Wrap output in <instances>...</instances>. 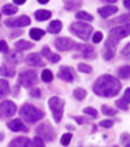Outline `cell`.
<instances>
[{
  "instance_id": "cell-1",
  "label": "cell",
  "mask_w": 130,
  "mask_h": 147,
  "mask_svg": "<svg viewBox=\"0 0 130 147\" xmlns=\"http://www.w3.org/2000/svg\"><path fill=\"white\" fill-rule=\"evenodd\" d=\"M121 90V83L116 77L109 74L100 76L95 83L92 85V91L98 95V96H104V98H113Z\"/></svg>"
},
{
  "instance_id": "cell-2",
  "label": "cell",
  "mask_w": 130,
  "mask_h": 147,
  "mask_svg": "<svg viewBox=\"0 0 130 147\" xmlns=\"http://www.w3.org/2000/svg\"><path fill=\"white\" fill-rule=\"evenodd\" d=\"M20 115L26 122H36L44 117V111H42L31 104H24L20 109Z\"/></svg>"
},
{
  "instance_id": "cell-3",
  "label": "cell",
  "mask_w": 130,
  "mask_h": 147,
  "mask_svg": "<svg viewBox=\"0 0 130 147\" xmlns=\"http://www.w3.org/2000/svg\"><path fill=\"white\" fill-rule=\"evenodd\" d=\"M70 33H73L74 35H77L82 40H87L91 36V34L94 33V29L91 25L85 22H74L70 25Z\"/></svg>"
},
{
  "instance_id": "cell-4",
  "label": "cell",
  "mask_w": 130,
  "mask_h": 147,
  "mask_svg": "<svg viewBox=\"0 0 130 147\" xmlns=\"http://www.w3.org/2000/svg\"><path fill=\"white\" fill-rule=\"evenodd\" d=\"M48 106H50V109L52 112L55 122H60L64 113V100L60 99L59 96H52L48 100Z\"/></svg>"
},
{
  "instance_id": "cell-5",
  "label": "cell",
  "mask_w": 130,
  "mask_h": 147,
  "mask_svg": "<svg viewBox=\"0 0 130 147\" xmlns=\"http://www.w3.org/2000/svg\"><path fill=\"white\" fill-rule=\"evenodd\" d=\"M36 81H38V77H36V72H34V70H24L18 76V83L24 87L34 86Z\"/></svg>"
},
{
  "instance_id": "cell-6",
  "label": "cell",
  "mask_w": 130,
  "mask_h": 147,
  "mask_svg": "<svg viewBox=\"0 0 130 147\" xmlns=\"http://www.w3.org/2000/svg\"><path fill=\"white\" fill-rule=\"evenodd\" d=\"M36 134H38L43 141H47V142H53L56 138L55 130L52 129V126H51L50 124L39 125L38 128H36Z\"/></svg>"
},
{
  "instance_id": "cell-7",
  "label": "cell",
  "mask_w": 130,
  "mask_h": 147,
  "mask_svg": "<svg viewBox=\"0 0 130 147\" xmlns=\"http://www.w3.org/2000/svg\"><path fill=\"white\" fill-rule=\"evenodd\" d=\"M17 111V107L11 100H4L0 103V119H8L12 117Z\"/></svg>"
},
{
  "instance_id": "cell-8",
  "label": "cell",
  "mask_w": 130,
  "mask_h": 147,
  "mask_svg": "<svg viewBox=\"0 0 130 147\" xmlns=\"http://www.w3.org/2000/svg\"><path fill=\"white\" fill-rule=\"evenodd\" d=\"M31 20L30 17L28 16H20L17 18H7L4 21V25L8 26V28H24V26H28L30 25Z\"/></svg>"
},
{
  "instance_id": "cell-9",
  "label": "cell",
  "mask_w": 130,
  "mask_h": 147,
  "mask_svg": "<svg viewBox=\"0 0 130 147\" xmlns=\"http://www.w3.org/2000/svg\"><path fill=\"white\" fill-rule=\"evenodd\" d=\"M55 47L57 48L59 51H69V50L75 48V43L70 38L60 36V38H57L55 40Z\"/></svg>"
},
{
  "instance_id": "cell-10",
  "label": "cell",
  "mask_w": 130,
  "mask_h": 147,
  "mask_svg": "<svg viewBox=\"0 0 130 147\" xmlns=\"http://www.w3.org/2000/svg\"><path fill=\"white\" fill-rule=\"evenodd\" d=\"M129 30H130V28H129V22H127L126 25H121V26L113 28L111 30V34H109V35H112L113 38H116L120 40V39H122V38L129 35Z\"/></svg>"
},
{
  "instance_id": "cell-11",
  "label": "cell",
  "mask_w": 130,
  "mask_h": 147,
  "mask_svg": "<svg viewBox=\"0 0 130 147\" xmlns=\"http://www.w3.org/2000/svg\"><path fill=\"white\" fill-rule=\"evenodd\" d=\"M7 126H8V129L9 130H12V131H24V133H28L29 131L28 126L24 124L21 119L12 120V121H9L8 124H7Z\"/></svg>"
},
{
  "instance_id": "cell-12",
  "label": "cell",
  "mask_w": 130,
  "mask_h": 147,
  "mask_svg": "<svg viewBox=\"0 0 130 147\" xmlns=\"http://www.w3.org/2000/svg\"><path fill=\"white\" fill-rule=\"evenodd\" d=\"M57 77L63 81H67V82H73L74 80V70L69 67H61L59 70Z\"/></svg>"
},
{
  "instance_id": "cell-13",
  "label": "cell",
  "mask_w": 130,
  "mask_h": 147,
  "mask_svg": "<svg viewBox=\"0 0 130 147\" xmlns=\"http://www.w3.org/2000/svg\"><path fill=\"white\" fill-rule=\"evenodd\" d=\"M8 147H34V143L26 137H18V138H14L8 144Z\"/></svg>"
},
{
  "instance_id": "cell-14",
  "label": "cell",
  "mask_w": 130,
  "mask_h": 147,
  "mask_svg": "<svg viewBox=\"0 0 130 147\" xmlns=\"http://www.w3.org/2000/svg\"><path fill=\"white\" fill-rule=\"evenodd\" d=\"M4 60L12 65H17L18 63H21V60H22V53H20V51H14V52H9L8 51V52L5 53Z\"/></svg>"
},
{
  "instance_id": "cell-15",
  "label": "cell",
  "mask_w": 130,
  "mask_h": 147,
  "mask_svg": "<svg viewBox=\"0 0 130 147\" xmlns=\"http://www.w3.org/2000/svg\"><path fill=\"white\" fill-rule=\"evenodd\" d=\"M119 8L116 5H105V7H102V8L98 9V13L103 17V18H107L109 16H113V14L117 13Z\"/></svg>"
},
{
  "instance_id": "cell-16",
  "label": "cell",
  "mask_w": 130,
  "mask_h": 147,
  "mask_svg": "<svg viewBox=\"0 0 130 147\" xmlns=\"http://www.w3.org/2000/svg\"><path fill=\"white\" fill-rule=\"evenodd\" d=\"M26 64L31 67H42L44 63H42V57L38 53H30L26 56Z\"/></svg>"
},
{
  "instance_id": "cell-17",
  "label": "cell",
  "mask_w": 130,
  "mask_h": 147,
  "mask_svg": "<svg viewBox=\"0 0 130 147\" xmlns=\"http://www.w3.org/2000/svg\"><path fill=\"white\" fill-rule=\"evenodd\" d=\"M42 55L44 56V57H47V60L50 61V63H52V64H56V63L60 61V56H59L57 53L51 52L50 48H48V46H44V47L42 48Z\"/></svg>"
},
{
  "instance_id": "cell-18",
  "label": "cell",
  "mask_w": 130,
  "mask_h": 147,
  "mask_svg": "<svg viewBox=\"0 0 130 147\" xmlns=\"http://www.w3.org/2000/svg\"><path fill=\"white\" fill-rule=\"evenodd\" d=\"M75 48L82 52L83 57H95V51L89 45H75Z\"/></svg>"
},
{
  "instance_id": "cell-19",
  "label": "cell",
  "mask_w": 130,
  "mask_h": 147,
  "mask_svg": "<svg viewBox=\"0 0 130 147\" xmlns=\"http://www.w3.org/2000/svg\"><path fill=\"white\" fill-rule=\"evenodd\" d=\"M61 29H63V22H61L60 20H53V21H51L50 25H48L47 31L51 34H59L61 31Z\"/></svg>"
},
{
  "instance_id": "cell-20",
  "label": "cell",
  "mask_w": 130,
  "mask_h": 147,
  "mask_svg": "<svg viewBox=\"0 0 130 147\" xmlns=\"http://www.w3.org/2000/svg\"><path fill=\"white\" fill-rule=\"evenodd\" d=\"M51 16H52L51 11H47V9H40V11H36L35 14H34L35 20H36V21H39V22H43V21L50 20Z\"/></svg>"
},
{
  "instance_id": "cell-21",
  "label": "cell",
  "mask_w": 130,
  "mask_h": 147,
  "mask_svg": "<svg viewBox=\"0 0 130 147\" xmlns=\"http://www.w3.org/2000/svg\"><path fill=\"white\" fill-rule=\"evenodd\" d=\"M33 47H34V45L31 42L24 40V39L17 40L16 43H14V48H16L17 51H26V50H30V48H33Z\"/></svg>"
},
{
  "instance_id": "cell-22",
  "label": "cell",
  "mask_w": 130,
  "mask_h": 147,
  "mask_svg": "<svg viewBox=\"0 0 130 147\" xmlns=\"http://www.w3.org/2000/svg\"><path fill=\"white\" fill-rule=\"evenodd\" d=\"M0 76H3L5 78H13L16 76L13 68H11V65H1L0 67Z\"/></svg>"
},
{
  "instance_id": "cell-23",
  "label": "cell",
  "mask_w": 130,
  "mask_h": 147,
  "mask_svg": "<svg viewBox=\"0 0 130 147\" xmlns=\"http://www.w3.org/2000/svg\"><path fill=\"white\" fill-rule=\"evenodd\" d=\"M46 31L42 30V29H38V28H33L30 31H29V35H30L31 39H34V40H39V39H42L43 36H44Z\"/></svg>"
},
{
  "instance_id": "cell-24",
  "label": "cell",
  "mask_w": 130,
  "mask_h": 147,
  "mask_svg": "<svg viewBox=\"0 0 130 147\" xmlns=\"http://www.w3.org/2000/svg\"><path fill=\"white\" fill-rule=\"evenodd\" d=\"M9 90H11V87H9L8 81L0 80V98H3V96H5V95H8L9 94Z\"/></svg>"
},
{
  "instance_id": "cell-25",
  "label": "cell",
  "mask_w": 130,
  "mask_h": 147,
  "mask_svg": "<svg viewBox=\"0 0 130 147\" xmlns=\"http://www.w3.org/2000/svg\"><path fill=\"white\" fill-rule=\"evenodd\" d=\"M3 13L5 14V16H13V14H16L17 13V7L14 5V4H5V5L3 7Z\"/></svg>"
},
{
  "instance_id": "cell-26",
  "label": "cell",
  "mask_w": 130,
  "mask_h": 147,
  "mask_svg": "<svg viewBox=\"0 0 130 147\" xmlns=\"http://www.w3.org/2000/svg\"><path fill=\"white\" fill-rule=\"evenodd\" d=\"M75 18L79 20V21H94V16H91L90 13L85 11H79L75 13Z\"/></svg>"
},
{
  "instance_id": "cell-27",
  "label": "cell",
  "mask_w": 130,
  "mask_h": 147,
  "mask_svg": "<svg viewBox=\"0 0 130 147\" xmlns=\"http://www.w3.org/2000/svg\"><path fill=\"white\" fill-rule=\"evenodd\" d=\"M129 76H130V67L129 65H124L119 69V77L121 80H129Z\"/></svg>"
},
{
  "instance_id": "cell-28",
  "label": "cell",
  "mask_w": 130,
  "mask_h": 147,
  "mask_svg": "<svg viewBox=\"0 0 130 147\" xmlns=\"http://www.w3.org/2000/svg\"><path fill=\"white\" fill-rule=\"evenodd\" d=\"M117 45H119V39L113 38L112 35H109L105 40V48H111V50H116Z\"/></svg>"
},
{
  "instance_id": "cell-29",
  "label": "cell",
  "mask_w": 130,
  "mask_h": 147,
  "mask_svg": "<svg viewBox=\"0 0 130 147\" xmlns=\"http://www.w3.org/2000/svg\"><path fill=\"white\" fill-rule=\"evenodd\" d=\"M73 95H74V98L77 100H83L86 98V95H87V92H86L85 89H81V87H78V89H75L74 91H73Z\"/></svg>"
},
{
  "instance_id": "cell-30",
  "label": "cell",
  "mask_w": 130,
  "mask_h": 147,
  "mask_svg": "<svg viewBox=\"0 0 130 147\" xmlns=\"http://www.w3.org/2000/svg\"><path fill=\"white\" fill-rule=\"evenodd\" d=\"M116 106H117V108L122 109V111H129V100H126L125 98L119 99L116 102Z\"/></svg>"
},
{
  "instance_id": "cell-31",
  "label": "cell",
  "mask_w": 130,
  "mask_h": 147,
  "mask_svg": "<svg viewBox=\"0 0 130 147\" xmlns=\"http://www.w3.org/2000/svg\"><path fill=\"white\" fill-rule=\"evenodd\" d=\"M53 80V74L52 72H51L50 69H44L43 72H42V81L43 82H51V81Z\"/></svg>"
},
{
  "instance_id": "cell-32",
  "label": "cell",
  "mask_w": 130,
  "mask_h": 147,
  "mask_svg": "<svg viewBox=\"0 0 130 147\" xmlns=\"http://www.w3.org/2000/svg\"><path fill=\"white\" fill-rule=\"evenodd\" d=\"M81 4H82V3H81L79 0H70V3L65 4V9H68V11H72V9H74V8H79Z\"/></svg>"
},
{
  "instance_id": "cell-33",
  "label": "cell",
  "mask_w": 130,
  "mask_h": 147,
  "mask_svg": "<svg viewBox=\"0 0 130 147\" xmlns=\"http://www.w3.org/2000/svg\"><path fill=\"white\" fill-rule=\"evenodd\" d=\"M102 112L104 115H107V116H115V115H117V109L111 108V107H108V106H103Z\"/></svg>"
},
{
  "instance_id": "cell-34",
  "label": "cell",
  "mask_w": 130,
  "mask_h": 147,
  "mask_svg": "<svg viewBox=\"0 0 130 147\" xmlns=\"http://www.w3.org/2000/svg\"><path fill=\"white\" fill-rule=\"evenodd\" d=\"M78 70L82 72V73H86V74H90V73L92 72V68L90 67V65H87V64L81 63V64H78Z\"/></svg>"
},
{
  "instance_id": "cell-35",
  "label": "cell",
  "mask_w": 130,
  "mask_h": 147,
  "mask_svg": "<svg viewBox=\"0 0 130 147\" xmlns=\"http://www.w3.org/2000/svg\"><path fill=\"white\" fill-rule=\"evenodd\" d=\"M83 113H85V115H89V116L94 117V119H96V117L99 116L98 111L95 108H92V107H87V108H85V109H83Z\"/></svg>"
},
{
  "instance_id": "cell-36",
  "label": "cell",
  "mask_w": 130,
  "mask_h": 147,
  "mask_svg": "<svg viewBox=\"0 0 130 147\" xmlns=\"http://www.w3.org/2000/svg\"><path fill=\"white\" fill-rule=\"evenodd\" d=\"M70 141H72V134L70 133L63 134V137H61V139H60V142H61L63 146H68V144L70 143Z\"/></svg>"
},
{
  "instance_id": "cell-37",
  "label": "cell",
  "mask_w": 130,
  "mask_h": 147,
  "mask_svg": "<svg viewBox=\"0 0 130 147\" xmlns=\"http://www.w3.org/2000/svg\"><path fill=\"white\" fill-rule=\"evenodd\" d=\"M103 56H104L105 60H112V59L115 57V50H111V48H104Z\"/></svg>"
},
{
  "instance_id": "cell-38",
  "label": "cell",
  "mask_w": 130,
  "mask_h": 147,
  "mask_svg": "<svg viewBox=\"0 0 130 147\" xmlns=\"http://www.w3.org/2000/svg\"><path fill=\"white\" fill-rule=\"evenodd\" d=\"M33 143H34V147H44V141L39 136H36L35 138L33 139Z\"/></svg>"
},
{
  "instance_id": "cell-39",
  "label": "cell",
  "mask_w": 130,
  "mask_h": 147,
  "mask_svg": "<svg viewBox=\"0 0 130 147\" xmlns=\"http://www.w3.org/2000/svg\"><path fill=\"white\" fill-rule=\"evenodd\" d=\"M102 39H103L102 31H95L94 35H92V42H94V43H100V42H102Z\"/></svg>"
},
{
  "instance_id": "cell-40",
  "label": "cell",
  "mask_w": 130,
  "mask_h": 147,
  "mask_svg": "<svg viewBox=\"0 0 130 147\" xmlns=\"http://www.w3.org/2000/svg\"><path fill=\"white\" fill-rule=\"evenodd\" d=\"M99 125L102 126V128L109 129V128H112V125H113V121H112V120H103V121H100Z\"/></svg>"
},
{
  "instance_id": "cell-41",
  "label": "cell",
  "mask_w": 130,
  "mask_h": 147,
  "mask_svg": "<svg viewBox=\"0 0 130 147\" xmlns=\"http://www.w3.org/2000/svg\"><path fill=\"white\" fill-rule=\"evenodd\" d=\"M127 21H129V14H122L121 17H119V18H116V20H113V24H119V22H126L127 24Z\"/></svg>"
},
{
  "instance_id": "cell-42",
  "label": "cell",
  "mask_w": 130,
  "mask_h": 147,
  "mask_svg": "<svg viewBox=\"0 0 130 147\" xmlns=\"http://www.w3.org/2000/svg\"><path fill=\"white\" fill-rule=\"evenodd\" d=\"M8 51H9V47H8V45H7V42L5 40H0V52L7 53Z\"/></svg>"
},
{
  "instance_id": "cell-43",
  "label": "cell",
  "mask_w": 130,
  "mask_h": 147,
  "mask_svg": "<svg viewBox=\"0 0 130 147\" xmlns=\"http://www.w3.org/2000/svg\"><path fill=\"white\" fill-rule=\"evenodd\" d=\"M30 95L33 98H40V90L39 89H31Z\"/></svg>"
},
{
  "instance_id": "cell-44",
  "label": "cell",
  "mask_w": 130,
  "mask_h": 147,
  "mask_svg": "<svg viewBox=\"0 0 130 147\" xmlns=\"http://www.w3.org/2000/svg\"><path fill=\"white\" fill-rule=\"evenodd\" d=\"M129 48H130V46H129V45H126V47H125V48H124V51H122V55L126 56V57H129Z\"/></svg>"
},
{
  "instance_id": "cell-45",
  "label": "cell",
  "mask_w": 130,
  "mask_h": 147,
  "mask_svg": "<svg viewBox=\"0 0 130 147\" xmlns=\"http://www.w3.org/2000/svg\"><path fill=\"white\" fill-rule=\"evenodd\" d=\"M26 0H13V3L16 4V5H22V4H25Z\"/></svg>"
},
{
  "instance_id": "cell-46",
  "label": "cell",
  "mask_w": 130,
  "mask_h": 147,
  "mask_svg": "<svg viewBox=\"0 0 130 147\" xmlns=\"http://www.w3.org/2000/svg\"><path fill=\"white\" fill-rule=\"evenodd\" d=\"M129 96H130V89H129V87H127V89L126 90H125V99H126V100H129Z\"/></svg>"
},
{
  "instance_id": "cell-47",
  "label": "cell",
  "mask_w": 130,
  "mask_h": 147,
  "mask_svg": "<svg viewBox=\"0 0 130 147\" xmlns=\"http://www.w3.org/2000/svg\"><path fill=\"white\" fill-rule=\"evenodd\" d=\"M124 5H125V8H126V9L130 8V1H129V0H124Z\"/></svg>"
},
{
  "instance_id": "cell-48",
  "label": "cell",
  "mask_w": 130,
  "mask_h": 147,
  "mask_svg": "<svg viewBox=\"0 0 130 147\" xmlns=\"http://www.w3.org/2000/svg\"><path fill=\"white\" fill-rule=\"evenodd\" d=\"M75 120H77L79 124H82V122H86V120L85 119H82V117H75Z\"/></svg>"
},
{
  "instance_id": "cell-49",
  "label": "cell",
  "mask_w": 130,
  "mask_h": 147,
  "mask_svg": "<svg viewBox=\"0 0 130 147\" xmlns=\"http://www.w3.org/2000/svg\"><path fill=\"white\" fill-rule=\"evenodd\" d=\"M102 1H105V3H116L117 0H102Z\"/></svg>"
},
{
  "instance_id": "cell-50",
  "label": "cell",
  "mask_w": 130,
  "mask_h": 147,
  "mask_svg": "<svg viewBox=\"0 0 130 147\" xmlns=\"http://www.w3.org/2000/svg\"><path fill=\"white\" fill-rule=\"evenodd\" d=\"M38 1H39L40 4H47V3H48V0H38Z\"/></svg>"
},
{
  "instance_id": "cell-51",
  "label": "cell",
  "mask_w": 130,
  "mask_h": 147,
  "mask_svg": "<svg viewBox=\"0 0 130 147\" xmlns=\"http://www.w3.org/2000/svg\"><path fill=\"white\" fill-rule=\"evenodd\" d=\"M4 139V133L3 131H0V141H3Z\"/></svg>"
},
{
  "instance_id": "cell-52",
  "label": "cell",
  "mask_w": 130,
  "mask_h": 147,
  "mask_svg": "<svg viewBox=\"0 0 130 147\" xmlns=\"http://www.w3.org/2000/svg\"><path fill=\"white\" fill-rule=\"evenodd\" d=\"M115 147H119V146H115Z\"/></svg>"
}]
</instances>
